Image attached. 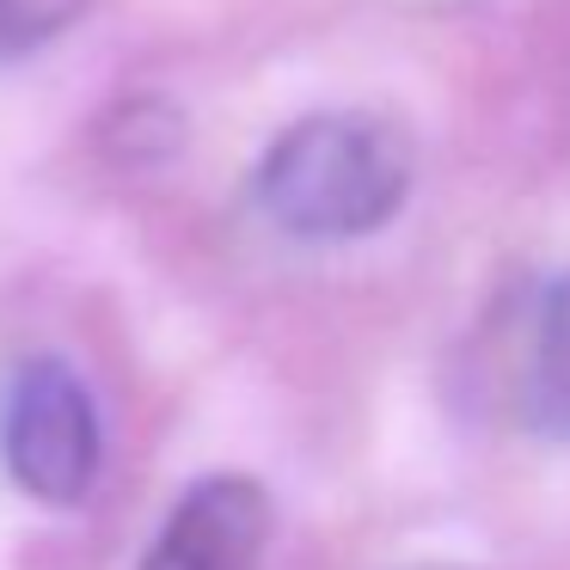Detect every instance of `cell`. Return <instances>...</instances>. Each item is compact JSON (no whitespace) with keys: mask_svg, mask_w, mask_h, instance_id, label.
I'll list each match as a JSON object with an SVG mask.
<instances>
[{"mask_svg":"<svg viewBox=\"0 0 570 570\" xmlns=\"http://www.w3.org/2000/svg\"><path fill=\"white\" fill-rule=\"evenodd\" d=\"M411 197V141L368 111L288 124L258 160V203L295 239H362Z\"/></svg>","mask_w":570,"mask_h":570,"instance_id":"1","label":"cell"},{"mask_svg":"<svg viewBox=\"0 0 570 570\" xmlns=\"http://www.w3.org/2000/svg\"><path fill=\"white\" fill-rule=\"evenodd\" d=\"M0 454H7L13 484L38 503H80L92 491L105 435L92 393L68 362L43 356L19 368L13 393L0 405Z\"/></svg>","mask_w":570,"mask_h":570,"instance_id":"2","label":"cell"},{"mask_svg":"<svg viewBox=\"0 0 570 570\" xmlns=\"http://www.w3.org/2000/svg\"><path fill=\"white\" fill-rule=\"evenodd\" d=\"M271 546V497L246 472L197 479L166 515L141 570H258Z\"/></svg>","mask_w":570,"mask_h":570,"instance_id":"3","label":"cell"},{"mask_svg":"<svg viewBox=\"0 0 570 570\" xmlns=\"http://www.w3.org/2000/svg\"><path fill=\"white\" fill-rule=\"evenodd\" d=\"M87 7L92 0H0V62H19V56L56 43L87 19Z\"/></svg>","mask_w":570,"mask_h":570,"instance_id":"4","label":"cell"},{"mask_svg":"<svg viewBox=\"0 0 570 570\" xmlns=\"http://www.w3.org/2000/svg\"><path fill=\"white\" fill-rule=\"evenodd\" d=\"M533 362H540V386L558 411L570 417V276L552 283L540 307V337H533Z\"/></svg>","mask_w":570,"mask_h":570,"instance_id":"5","label":"cell"},{"mask_svg":"<svg viewBox=\"0 0 570 570\" xmlns=\"http://www.w3.org/2000/svg\"><path fill=\"white\" fill-rule=\"evenodd\" d=\"M405 570H472V564H405Z\"/></svg>","mask_w":570,"mask_h":570,"instance_id":"6","label":"cell"}]
</instances>
